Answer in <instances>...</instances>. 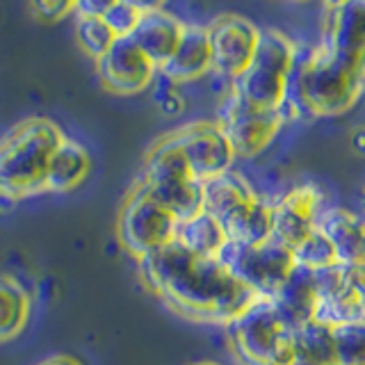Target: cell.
Masks as SVG:
<instances>
[{
    "label": "cell",
    "instance_id": "obj_1",
    "mask_svg": "<svg viewBox=\"0 0 365 365\" xmlns=\"http://www.w3.org/2000/svg\"><path fill=\"white\" fill-rule=\"evenodd\" d=\"M137 262L146 288L174 313L194 322L226 327L260 299L220 258L194 256L176 242Z\"/></svg>",
    "mask_w": 365,
    "mask_h": 365
},
{
    "label": "cell",
    "instance_id": "obj_2",
    "mask_svg": "<svg viewBox=\"0 0 365 365\" xmlns=\"http://www.w3.org/2000/svg\"><path fill=\"white\" fill-rule=\"evenodd\" d=\"M365 91V71L322 46L311 51L297 48L292 73L285 91L281 117H336L359 103Z\"/></svg>",
    "mask_w": 365,
    "mask_h": 365
},
{
    "label": "cell",
    "instance_id": "obj_32",
    "mask_svg": "<svg viewBox=\"0 0 365 365\" xmlns=\"http://www.w3.org/2000/svg\"><path fill=\"white\" fill-rule=\"evenodd\" d=\"M108 3H98V0H78L73 14L76 16H101L106 14Z\"/></svg>",
    "mask_w": 365,
    "mask_h": 365
},
{
    "label": "cell",
    "instance_id": "obj_34",
    "mask_svg": "<svg viewBox=\"0 0 365 365\" xmlns=\"http://www.w3.org/2000/svg\"><path fill=\"white\" fill-rule=\"evenodd\" d=\"M37 365H83V363L73 356H64V354H60V356H51V359H46Z\"/></svg>",
    "mask_w": 365,
    "mask_h": 365
},
{
    "label": "cell",
    "instance_id": "obj_9",
    "mask_svg": "<svg viewBox=\"0 0 365 365\" xmlns=\"http://www.w3.org/2000/svg\"><path fill=\"white\" fill-rule=\"evenodd\" d=\"M217 123L231 142L235 158H254L272 144L285 119L281 112L251 106L233 89H228L217 110Z\"/></svg>",
    "mask_w": 365,
    "mask_h": 365
},
{
    "label": "cell",
    "instance_id": "obj_8",
    "mask_svg": "<svg viewBox=\"0 0 365 365\" xmlns=\"http://www.w3.org/2000/svg\"><path fill=\"white\" fill-rule=\"evenodd\" d=\"M220 260L240 283L254 290L260 299H272L297 267L294 251L279 242L277 237H269L260 245L228 242Z\"/></svg>",
    "mask_w": 365,
    "mask_h": 365
},
{
    "label": "cell",
    "instance_id": "obj_36",
    "mask_svg": "<svg viewBox=\"0 0 365 365\" xmlns=\"http://www.w3.org/2000/svg\"><path fill=\"white\" fill-rule=\"evenodd\" d=\"M197 365H217V363H208V361H205V363H197Z\"/></svg>",
    "mask_w": 365,
    "mask_h": 365
},
{
    "label": "cell",
    "instance_id": "obj_37",
    "mask_svg": "<svg viewBox=\"0 0 365 365\" xmlns=\"http://www.w3.org/2000/svg\"><path fill=\"white\" fill-rule=\"evenodd\" d=\"M363 197H365V187H363Z\"/></svg>",
    "mask_w": 365,
    "mask_h": 365
},
{
    "label": "cell",
    "instance_id": "obj_28",
    "mask_svg": "<svg viewBox=\"0 0 365 365\" xmlns=\"http://www.w3.org/2000/svg\"><path fill=\"white\" fill-rule=\"evenodd\" d=\"M338 365H365V322L334 327Z\"/></svg>",
    "mask_w": 365,
    "mask_h": 365
},
{
    "label": "cell",
    "instance_id": "obj_7",
    "mask_svg": "<svg viewBox=\"0 0 365 365\" xmlns=\"http://www.w3.org/2000/svg\"><path fill=\"white\" fill-rule=\"evenodd\" d=\"M176 226H178L176 217L163 203H158L151 197V192L144 187V182L137 178L119 212V222H117L119 245L130 256L142 260L174 242Z\"/></svg>",
    "mask_w": 365,
    "mask_h": 365
},
{
    "label": "cell",
    "instance_id": "obj_22",
    "mask_svg": "<svg viewBox=\"0 0 365 365\" xmlns=\"http://www.w3.org/2000/svg\"><path fill=\"white\" fill-rule=\"evenodd\" d=\"M91 171V155L87 148L64 137L62 144L55 148V153L46 171V190L48 192H68L78 187Z\"/></svg>",
    "mask_w": 365,
    "mask_h": 365
},
{
    "label": "cell",
    "instance_id": "obj_10",
    "mask_svg": "<svg viewBox=\"0 0 365 365\" xmlns=\"http://www.w3.org/2000/svg\"><path fill=\"white\" fill-rule=\"evenodd\" d=\"M317 322L329 327L365 322V265H334L315 272Z\"/></svg>",
    "mask_w": 365,
    "mask_h": 365
},
{
    "label": "cell",
    "instance_id": "obj_24",
    "mask_svg": "<svg viewBox=\"0 0 365 365\" xmlns=\"http://www.w3.org/2000/svg\"><path fill=\"white\" fill-rule=\"evenodd\" d=\"M290 365H338L334 327L313 319L294 329Z\"/></svg>",
    "mask_w": 365,
    "mask_h": 365
},
{
    "label": "cell",
    "instance_id": "obj_16",
    "mask_svg": "<svg viewBox=\"0 0 365 365\" xmlns=\"http://www.w3.org/2000/svg\"><path fill=\"white\" fill-rule=\"evenodd\" d=\"M182 30H185V23H180V19L158 5H146L130 39L160 71V66L176 51Z\"/></svg>",
    "mask_w": 365,
    "mask_h": 365
},
{
    "label": "cell",
    "instance_id": "obj_15",
    "mask_svg": "<svg viewBox=\"0 0 365 365\" xmlns=\"http://www.w3.org/2000/svg\"><path fill=\"white\" fill-rule=\"evenodd\" d=\"M322 192L315 185L292 187L285 197H281L274 205V231L272 237L290 247L292 251L299 247L304 240L317 231V220L322 215Z\"/></svg>",
    "mask_w": 365,
    "mask_h": 365
},
{
    "label": "cell",
    "instance_id": "obj_5",
    "mask_svg": "<svg viewBox=\"0 0 365 365\" xmlns=\"http://www.w3.org/2000/svg\"><path fill=\"white\" fill-rule=\"evenodd\" d=\"M140 180L151 192V197L163 203L178 222L190 220L203 210L201 180L194 178L171 135L160 137L151 146Z\"/></svg>",
    "mask_w": 365,
    "mask_h": 365
},
{
    "label": "cell",
    "instance_id": "obj_18",
    "mask_svg": "<svg viewBox=\"0 0 365 365\" xmlns=\"http://www.w3.org/2000/svg\"><path fill=\"white\" fill-rule=\"evenodd\" d=\"M336 251L338 265H365V222L345 208H324L317 220Z\"/></svg>",
    "mask_w": 365,
    "mask_h": 365
},
{
    "label": "cell",
    "instance_id": "obj_19",
    "mask_svg": "<svg viewBox=\"0 0 365 365\" xmlns=\"http://www.w3.org/2000/svg\"><path fill=\"white\" fill-rule=\"evenodd\" d=\"M269 302L279 308V313L288 319V324L292 329H299L308 322H313L317 313L315 272L297 265Z\"/></svg>",
    "mask_w": 365,
    "mask_h": 365
},
{
    "label": "cell",
    "instance_id": "obj_29",
    "mask_svg": "<svg viewBox=\"0 0 365 365\" xmlns=\"http://www.w3.org/2000/svg\"><path fill=\"white\" fill-rule=\"evenodd\" d=\"M144 7L146 5L130 3V0H112V3H108L103 21L108 23V28L117 34V37H130L135 26L142 19Z\"/></svg>",
    "mask_w": 365,
    "mask_h": 365
},
{
    "label": "cell",
    "instance_id": "obj_30",
    "mask_svg": "<svg viewBox=\"0 0 365 365\" xmlns=\"http://www.w3.org/2000/svg\"><path fill=\"white\" fill-rule=\"evenodd\" d=\"M155 103H158V108L163 110V114H167V117H176V114H180L182 108H185L182 96L178 94L174 87H171L169 80H165V87H160L155 91Z\"/></svg>",
    "mask_w": 365,
    "mask_h": 365
},
{
    "label": "cell",
    "instance_id": "obj_13",
    "mask_svg": "<svg viewBox=\"0 0 365 365\" xmlns=\"http://www.w3.org/2000/svg\"><path fill=\"white\" fill-rule=\"evenodd\" d=\"M96 73L106 89L130 96L155 83L158 66L137 48L130 37H119L110 51L96 60Z\"/></svg>",
    "mask_w": 365,
    "mask_h": 365
},
{
    "label": "cell",
    "instance_id": "obj_3",
    "mask_svg": "<svg viewBox=\"0 0 365 365\" xmlns=\"http://www.w3.org/2000/svg\"><path fill=\"white\" fill-rule=\"evenodd\" d=\"M62 140L51 119L30 117L16 123L0 137V190L14 199L46 192V171Z\"/></svg>",
    "mask_w": 365,
    "mask_h": 365
},
{
    "label": "cell",
    "instance_id": "obj_20",
    "mask_svg": "<svg viewBox=\"0 0 365 365\" xmlns=\"http://www.w3.org/2000/svg\"><path fill=\"white\" fill-rule=\"evenodd\" d=\"M228 242L235 245H260L272 237L274 231V205L258 194L245 201L240 208L222 220Z\"/></svg>",
    "mask_w": 365,
    "mask_h": 365
},
{
    "label": "cell",
    "instance_id": "obj_35",
    "mask_svg": "<svg viewBox=\"0 0 365 365\" xmlns=\"http://www.w3.org/2000/svg\"><path fill=\"white\" fill-rule=\"evenodd\" d=\"M14 203H16V199H14V197H9L7 192L0 190V212L11 210V208H14Z\"/></svg>",
    "mask_w": 365,
    "mask_h": 365
},
{
    "label": "cell",
    "instance_id": "obj_14",
    "mask_svg": "<svg viewBox=\"0 0 365 365\" xmlns=\"http://www.w3.org/2000/svg\"><path fill=\"white\" fill-rule=\"evenodd\" d=\"M319 46L365 71V0L324 5Z\"/></svg>",
    "mask_w": 365,
    "mask_h": 365
},
{
    "label": "cell",
    "instance_id": "obj_27",
    "mask_svg": "<svg viewBox=\"0 0 365 365\" xmlns=\"http://www.w3.org/2000/svg\"><path fill=\"white\" fill-rule=\"evenodd\" d=\"M294 260H297V265L308 267L313 272L338 265L336 251H334V247H331L329 237L319 231V228L313 231L299 247L294 249Z\"/></svg>",
    "mask_w": 365,
    "mask_h": 365
},
{
    "label": "cell",
    "instance_id": "obj_26",
    "mask_svg": "<svg viewBox=\"0 0 365 365\" xmlns=\"http://www.w3.org/2000/svg\"><path fill=\"white\" fill-rule=\"evenodd\" d=\"M76 39L89 57L98 60L110 51V46L119 37L108 28V23L101 16H76Z\"/></svg>",
    "mask_w": 365,
    "mask_h": 365
},
{
    "label": "cell",
    "instance_id": "obj_17",
    "mask_svg": "<svg viewBox=\"0 0 365 365\" xmlns=\"http://www.w3.org/2000/svg\"><path fill=\"white\" fill-rule=\"evenodd\" d=\"M212 71V53L208 30L203 26H185L176 51L160 66V76L174 83H190Z\"/></svg>",
    "mask_w": 365,
    "mask_h": 365
},
{
    "label": "cell",
    "instance_id": "obj_6",
    "mask_svg": "<svg viewBox=\"0 0 365 365\" xmlns=\"http://www.w3.org/2000/svg\"><path fill=\"white\" fill-rule=\"evenodd\" d=\"M294 57L297 46L290 37H285L279 30H260L254 60L231 85V89L251 106L281 112Z\"/></svg>",
    "mask_w": 365,
    "mask_h": 365
},
{
    "label": "cell",
    "instance_id": "obj_12",
    "mask_svg": "<svg viewBox=\"0 0 365 365\" xmlns=\"http://www.w3.org/2000/svg\"><path fill=\"white\" fill-rule=\"evenodd\" d=\"M197 180H210L231 171L235 151L217 121H194L169 133Z\"/></svg>",
    "mask_w": 365,
    "mask_h": 365
},
{
    "label": "cell",
    "instance_id": "obj_23",
    "mask_svg": "<svg viewBox=\"0 0 365 365\" xmlns=\"http://www.w3.org/2000/svg\"><path fill=\"white\" fill-rule=\"evenodd\" d=\"M249 182L237 174V171H226L210 180L201 182V197H203V210L212 215L215 220H226L235 208H240L245 201L254 197Z\"/></svg>",
    "mask_w": 365,
    "mask_h": 365
},
{
    "label": "cell",
    "instance_id": "obj_33",
    "mask_svg": "<svg viewBox=\"0 0 365 365\" xmlns=\"http://www.w3.org/2000/svg\"><path fill=\"white\" fill-rule=\"evenodd\" d=\"M351 146L359 155H365V125L351 133Z\"/></svg>",
    "mask_w": 365,
    "mask_h": 365
},
{
    "label": "cell",
    "instance_id": "obj_25",
    "mask_svg": "<svg viewBox=\"0 0 365 365\" xmlns=\"http://www.w3.org/2000/svg\"><path fill=\"white\" fill-rule=\"evenodd\" d=\"M30 317V294L7 274H0V342L16 338Z\"/></svg>",
    "mask_w": 365,
    "mask_h": 365
},
{
    "label": "cell",
    "instance_id": "obj_31",
    "mask_svg": "<svg viewBox=\"0 0 365 365\" xmlns=\"http://www.w3.org/2000/svg\"><path fill=\"white\" fill-rule=\"evenodd\" d=\"M30 9L37 14V19L43 21H57V19H64L66 14H71L76 9V3H64V0H55V3H46V0H37L32 3Z\"/></svg>",
    "mask_w": 365,
    "mask_h": 365
},
{
    "label": "cell",
    "instance_id": "obj_4",
    "mask_svg": "<svg viewBox=\"0 0 365 365\" xmlns=\"http://www.w3.org/2000/svg\"><path fill=\"white\" fill-rule=\"evenodd\" d=\"M231 349L242 365H290L294 329L269 299H258L226 324Z\"/></svg>",
    "mask_w": 365,
    "mask_h": 365
},
{
    "label": "cell",
    "instance_id": "obj_11",
    "mask_svg": "<svg viewBox=\"0 0 365 365\" xmlns=\"http://www.w3.org/2000/svg\"><path fill=\"white\" fill-rule=\"evenodd\" d=\"M205 30L212 53V71L233 85L254 60L260 30L240 14L217 16Z\"/></svg>",
    "mask_w": 365,
    "mask_h": 365
},
{
    "label": "cell",
    "instance_id": "obj_21",
    "mask_svg": "<svg viewBox=\"0 0 365 365\" xmlns=\"http://www.w3.org/2000/svg\"><path fill=\"white\" fill-rule=\"evenodd\" d=\"M174 242L185 251L201 258H220L224 247L228 245V235L220 220L201 210L199 215L182 220L176 226Z\"/></svg>",
    "mask_w": 365,
    "mask_h": 365
}]
</instances>
